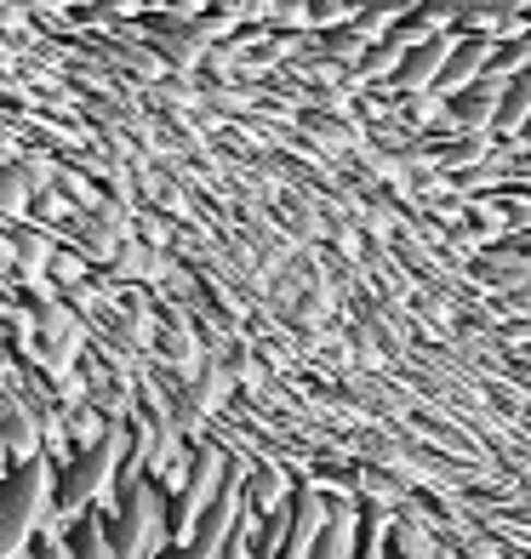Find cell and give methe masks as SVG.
Returning a JSON list of instances; mask_svg holds the SVG:
<instances>
[{
	"mask_svg": "<svg viewBox=\"0 0 531 559\" xmlns=\"http://www.w3.org/2000/svg\"><path fill=\"white\" fill-rule=\"evenodd\" d=\"M143 445L132 435V451H126V468L115 474V491H120V514L109 525L115 537V559H155L161 543H166V520H161V497L155 486L143 479Z\"/></svg>",
	"mask_w": 531,
	"mask_h": 559,
	"instance_id": "cell-1",
	"label": "cell"
},
{
	"mask_svg": "<svg viewBox=\"0 0 531 559\" xmlns=\"http://www.w3.org/2000/svg\"><path fill=\"white\" fill-rule=\"evenodd\" d=\"M46 508H52V463L35 451L0 486V559H23V548H30V537L46 520Z\"/></svg>",
	"mask_w": 531,
	"mask_h": 559,
	"instance_id": "cell-2",
	"label": "cell"
},
{
	"mask_svg": "<svg viewBox=\"0 0 531 559\" xmlns=\"http://www.w3.org/2000/svg\"><path fill=\"white\" fill-rule=\"evenodd\" d=\"M126 451H132V435H126V423H120V417L97 428L92 445L74 456V468H69V479H63V491H58V514H63V520L86 514V508L115 486V474H120V463H126Z\"/></svg>",
	"mask_w": 531,
	"mask_h": 559,
	"instance_id": "cell-3",
	"label": "cell"
},
{
	"mask_svg": "<svg viewBox=\"0 0 531 559\" xmlns=\"http://www.w3.org/2000/svg\"><path fill=\"white\" fill-rule=\"evenodd\" d=\"M223 456L212 451V445H200L194 451V463H189V479H184V497H177V508H172V537H189L194 531V520L212 508V497L223 491Z\"/></svg>",
	"mask_w": 531,
	"mask_h": 559,
	"instance_id": "cell-4",
	"label": "cell"
},
{
	"mask_svg": "<svg viewBox=\"0 0 531 559\" xmlns=\"http://www.w3.org/2000/svg\"><path fill=\"white\" fill-rule=\"evenodd\" d=\"M451 46H458V40H451V35H423V40H412L406 46V58H400V69L389 74V81L400 86V92H423V86H435L440 81V69H446V58H451Z\"/></svg>",
	"mask_w": 531,
	"mask_h": 559,
	"instance_id": "cell-5",
	"label": "cell"
},
{
	"mask_svg": "<svg viewBox=\"0 0 531 559\" xmlns=\"http://www.w3.org/2000/svg\"><path fill=\"white\" fill-rule=\"evenodd\" d=\"M503 86L497 74H480V81H469L463 92H451V120L463 126V132H480V126L497 120V104H503Z\"/></svg>",
	"mask_w": 531,
	"mask_h": 559,
	"instance_id": "cell-6",
	"label": "cell"
},
{
	"mask_svg": "<svg viewBox=\"0 0 531 559\" xmlns=\"http://www.w3.org/2000/svg\"><path fill=\"white\" fill-rule=\"evenodd\" d=\"M492 35H469V40H458L451 46V58H446V69H440V81H435V92H463L469 81H480V74H486V63H492Z\"/></svg>",
	"mask_w": 531,
	"mask_h": 559,
	"instance_id": "cell-7",
	"label": "cell"
},
{
	"mask_svg": "<svg viewBox=\"0 0 531 559\" xmlns=\"http://www.w3.org/2000/svg\"><path fill=\"white\" fill-rule=\"evenodd\" d=\"M217 35V23H194V17H166L161 29H155V40H161V52L172 58V63H194L200 52H206V40Z\"/></svg>",
	"mask_w": 531,
	"mask_h": 559,
	"instance_id": "cell-8",
	"label": "cell"
},
{
	"mask_svg": "<svg viewBox=\"0 0 531 559\" xmlns=\"http://www.w3.org/2000/svg\"><path fill=\"white\" fill-rule=\"evenodd\" d=\"M0 440L12 445V456L23 463V456H35L40 451V423H35V412L23 405L17 394H7L0 400Z\"/></svg>",
	"mask_w": 531,
	"mask_h": 559,
	"instance_id": "cell-9",
	"label": "cell"
},
{
	"mask_svg": "<svg viewBox=\"0 0 531 559\" xmlns=\"http://www.w3.org/2000/svg\"><path fill=\"white\" fill-rule=\"evenodd\" d=\"M354 537H361V531H354V508H332L315 548H309V559H354Z\"/></svg>",
	"mask_w": 531,
	"mask_h": 559,
	"instance_id": "cell-10",
	"label": "cell"
},
{
	"mask_svg": "<svg viewBox=\"0 0 531 559\" xmlns=\"http://www.w3.org/2000/svg\"><path fill=\"white\" fill-rule=\"evenodd\" d=\"M526 120H531V69H520L509 86H503V104H497V132H526Z\"/></svg>",
	"mask_w": 531,
	"mask_h": 559,
	"instance_id": "cell-11",
	"label": "cell"
},
{
	"mask_svg": "<svg viewBox=\"0 0 531 559\" xmlns=\"http://www.w3.org/2000/svg\"><path fill=\"white\" fill-rule=\"evenodd\" d=\"M223 389H229V377H223L217 366H200V377L189 383V400H184V412H189V417H206L212 405L223 400Z\"/></svg>",
	"mask_w": 531,
	"mask_h": 559,
	"instance_id": "cell-12",
	"label": "cell"
},
{
	"mask_svg": "<svg viewBox=\"0 0 531 559\" xmlns=\"http://www.w3.org/2000/svg\"><path fill=\"white\" fill-rule=\"evenodd\" d=\"M520 69H531V35L515 40V46H503V52H492V63H486V74H497V81H515Z\"/></svg>",
	"mask_w": 531,
	"mask_h": 559,
	"instance_id": "cell-13",
	"label": "cell"
},
{
	"mask_svg": "<svg viewBox=\"0 0 531 559\" xmlns=\"http://www.w3.org/2000/svg\"><path fill=\"white\" fill-rule=\"evenodd\" d=\"M81 559H115V537H109V525L97 514L81 520Z\"/></svg>",
	"mask_w": 531,
	"mask_h": 559,
	"instance_id": "cell-14",
	"label": "cell"
},
{
	"mask_svg": "<svg viewBox=\"0 0 531 559\" xmlns=\"http://www.w3.org/2000/svg\"><path fill=\"white\" fill-rule=\"evenodd\" d=\"M30 189H35V177H30V166H0V206H7V212H17L23 206V200H30Z\"/></svg>",
	"mask_w": 531,
	"mask_h": 559,
	"instance_id": "cell-15",
	"label": "cell"
},
{
	"mask_svg": "<svg viewBox=\"0 0 531 559\" xmlns=\"http://www.w3.org/2000/svg\"><path fill=\"white\" fill-rule=\"evenodd\" d=\"M12 251H17V269H23V274H40L46 263H52V246H46L40 235H17Z\"/></svg>",
	"mask_w": 531,
	"mask_h": 559,
	"instance_id": "cell-16",
	"label": "cell"
},
{
	"mask_svg": "<svg viewBox=\"0 0 531 559\" xmlns=\"http://www.w3.org/2000/svg\"><path fill=\"white\" fill-rule=\"evenodd\" d=\"M354 559H384V543H371L366 554H354Z\"/></svg>",
	"mask_w": 531,
	"mask_h": 559,
	"instance_id": "cell-17",
	"label": "cell"
},
{
	"mask_svg": "<svg viewBox=\"0 0 531 559\" xmlns=\"http://www.w3.org/2000/svg\"><path fill=\"white\" fill-rule=\"evenodd\" d=\"M7 456H12V445H7V440H0V474H7Z\"/></svg>",
	"mask_w": 531,
	"mask_h": 559,
	"instance_id": "cell-18",
	"label": "cell"
},
{
	"mask_svg": "<svg viewBox=\"0 0 531 559\" xmlns=\"http://www.w3.org/2000/svg\"><path fill=\"white\" fill-rule=\"evenodd\" d=\"M7 258H12V246H0V274H7Z\"/></svg>",
	"mask_w": 531,
	"mask_h": 559,
	"instance_id": "cell-19",
	"label": "cell"
},
{
	"mask_svg": "<svg viewBox=\"0 0 531 559\" xmlns=\"http://www.w3.org/2000/svg\"><path fill=\"white\" fill-rule=\"evenodd\" d=\"M520 138H526V143H531V120H526V132H520Z\"/></svg>",
	"mask_w": 531,
	"mask_h": 559,
	"instance_id": "cell-20",
	"label": "cell"
},
{
	"mask_svg": "<svg viewBox=\"0 0 531 559\" xmlns=\"http://www.w3.org/2000/svg\"><path fill=\"white\" fill-rule=\"evenodd\" d=\"M435 559H446V554H435Z\"/></svg>",
	"mask_w": 531,
	"mask_h": 559,
	"instance_id": "cell-21",
	"label": "cell"
}]
</instances>
